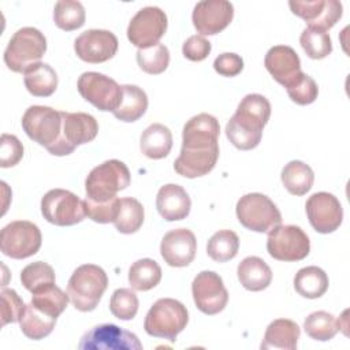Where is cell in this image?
I'll use <instances>...</instances> for the list:
<instances>
[{"mask_svg": "<svg viewBox=\"0 0 350 350\" xmlns=\"http://www.w3.org/2000/svg\"><path fill=\"white\" fill-rule=\"evenodd\" d=\"M130 182V170L123 161L116 159L107 160L89 172L85 180L86 200L94 202L108 201L116 197L118 191L124 190Z\"/></svg>", "mask_w": 350, "mask_h": 350, "instance_id": "4", "label": "cell"}, {"mask_svg": "<svg viewBox=\"0 0 350 350\" xmlns=\"http://www.w3.org/2000/svg\"><path fill=\"white\" fill-rule=\"evenodd\" d=\"M189 313L186 306L174 298H160L148 310L144 321L145 332L154 338L175 342L186 328Z\"/></svg>", "mask_w": 350, "mask_h": 350, "instance_id": "3", "label": "cell"}, {"mask_svg": "<svg viewBox=\"0 0 350 350\" xmlns=\"http://www.w3.org/2000/svg\"><path fill=\"white\" fill-rule=\"evenodd\" d=\"M41 213L51 224L74 226L86 216L85 201L68 190L52 189L41 198Z\"/></svg>", "mask_w": 350, "mask_h": 350, "instance_id": "8", "label": "cell"}, {"mask_svg": "<svg viewBox=\"0 0 350 350\" xmlns=\"http://www.w3.org/2000/svg\"><path fill=\"white\" fill-rule=\"evenodd\" d=\"M22 129L30 139L56 156L62 138V112L45 105H31L22 116Z\"/></svg>", "mask_w": 350, "mask_h": 350, "instance_id": "5", "label": "cell"}, {"mask_svg": "<svg viewBox=\"0 0 350 350\" xmlns=\"http://www.w3.org/2000/svg\"><path fill=\"white\" fill-rule=\"evenodd\" d=\"M86 19L82 3L74 0H59L53 8L55 25L66 31L77 30L83 26Z\"/></svg>", "mask_w": 350, "mask_h": 350, "instance_id": "38", "label": "cell"}, {"mask_svg": "<svg viewBox=\"0 0 350 350\" xmlns=\"http://www.w3.org/2000/svg\"><path fill=\"white\" fill-rule=\"evenodd\" d=\"M238 250L239 238L231 230H219L209 238L206 243V253L216 262H226L232 260Z\"/></svg>", "mask_w": 350, "mask_h": 350, "instance_id": "36", "label": "cell"}, {"mask_svg": "<svg viewBox=\"0 0 350 350\" xmlns=\"http://www.w3.org/2000/svg\"><path fill=\"white\" fill-rule=\"evenodd\" d=\"M237 275L239 283L249 291L265 290L272 282V271L268 264L257 257H245L237 268Z\"/></svg>", "mask_w": 350, "mask_h": 350, "instance_id": "25", "label": "cell"}, {"mask_svg": "<svg viewBox=\"0 0 350 350\" xmlns=\"http://www.w3.org/2000/svg\"><path fill=\"white\" fill-rule=\"evenodd\" d=\"M269 116L271 104L265 96L258 93L246 94L227 122L226 135L241 150L254 149L261 141L262 129Z\"/></svg>", "mask_w": 350, "mask_h": 350, "instance_id": "1", "label": "cell"}, {"mask_svg": "<svg viewBox=\"0 0 350 350\" xmlns=\"http://www.w3.org/2000/svg\"><path fill=\"white\" fill-rule=\"evenodd\" d=\"M68 299V294H66L56 284H52L34 293L31 297V304L45 314L57 319L66 310Z\"/></svg>", "mask_w": 350, "mask_h": 350, "instance_id": "37", "label": "cell"}, {"mask_svg": "<svg viewBox=\"0 0 350 350\" xmlns=\"http://www.w3.org/2000/svg\"><path fill=\"white\" fill-rule=\"evenodd\" d=\"M138 297L130 288H116L109 299V310L119 320H131L138 312Z\"/></svg>", "mask_w": 350, "mask_h": 350, "instance_id": "42", "label": "cell"}, {"mask_svg": "<svg viewBox=\"0 0 350 350\" xmlns=\"http://www.w3.org/2000/svg\"><path fill=\"white\" fill-rule=\"evenodd\" d=\"M267 250L279 261H299L310 252V241L306 232L294 224H279L268 232Z\"/></svg>", "mask_w": 350, "mask_h": 350, "instance_id": "10", "label": "cell"}, {"mask_svg": "<svg viewBox=\"0 0 350 350\" xmlns=\"http://www.w3.org/2000/svg\"><path fill=\"white\" fill-rule=\"evenodd\" d=\"M108 287L105 271L94 264L79 265L67 283L70 301L79 312H92L97 308Z\"/></svg>", "mask_w": 350, "mask_h": 350, "instance_id": "2", "label": "cell"}, {"mask_svg": "<svg viewBox=\"0 0 350 350\" xmlns=\"http://www.w3.org/2000/svg\"><path fill=\"white\" fill-rule=\"evenodd\" d=\"M290 10L294 15L302 18L308 27L323 31L329 30L342 18L343 7L338 0H312V1H288Z\"/></svg>", "mask_w": 350, "mask_h": 350, "instance_id": "19", "label": "cell"}, {"mask_svg": "<svg viewBox=\"0 0 350 350\" xmlns=\"http://www.w3.org/2000/svg\"><path fill=\"white\" fill-rule=\"evenodd\" d=\"M79 350H141L138 336L115 324H100L81 338Z\"/></svg>", "mask_w": 350, "mask_h": 350, "instance_id": "13", "label": "cell"}, {"mask_svg": "<svg viewBox=\"0 0 350 350\" xmlns=\"http://www.w3.org/2000/svg\"><path fill=\"white\" fill-rule=\"evenodd\" d=\"M219 159V145L205 149L182 148L178 159L174 161V170L178 175L193 179L209 174Z\"/></svg>", "mask_w": 350, "mask_h": 350, "instance_id": "23", "label": "cell"}, {"mask_svg": "<svg viewBox=\"0 0 350 350\" xmlns=\"http://www.w3.org/2000/svg\"><path fill=\"white\" fill-rule=\"evenodd\" d=\"M148 109V96L137 85H122V100L112 112L122 122H135L144 116Z\"/></svg>", "mask_w": 350, "mask_h": 350, "instance_id": "28", "label": "cell"}, {"mask_svg": "<svg viewBox=\"0 0 350 350\" xmlns=\"http://www.w3.org/2000/svg\"><path fill=\"white\" fill-rule=\"evenodd\" d=\"M119 41L109 30L89 29L81 33L74 41L77 56L86 63H104L112 59L118 51Z\"/></svg>", "mask_w": 350, "mask_h": 350, "instance_id": "17", "label": "cell"}, {"mask_svg": "<svg viewBox=\"0 0 350 350\" xmlns=\"http://www.w3.org/2000/svg\"><path fill=\"white\" fill-rule=\"evenodd\" d=\"M264 66L273 79L286 89L304 74L297 52L288 45H275L269 48L264 59Z\"/></svg>", "mask_w": 350, "mask_h": 350, "instance_id": "21", "label": "cell"}, {"mask_svg": "<svg viewBox=\"0 0 350 350\" xmlns=\"http://www.w3.org/2000/svg\"><path fill=\"white\" fill-rule=\"evenodd\" d=\"M299 44L310 59H324L332 52V42L327 31L306 27L299 36Z\"/></svg>", "mask_w": 350, "mask_h": 350, "instance_id": "41", "label": "cell"}, {"mask_svg": "<svg viewBox=\"0 0 350 350\" xmlns=\"http://www.w3.org/2000/svg\"><path fill=\"white\" fill-rule=\"evenodd\" d=\"M23 157V145L12 134H1L0 139V165L3 168L16 165Z\"/></svg>", "mask_w": 350, "mask_h": 350, "instance_id": "46", "label": "cell"}, {"mask_svg": "<svg viewBox=\"0 0 350 350\" xmlns=\"http://www.w3.org/2000/svg\"><path fill=\"white\" fill-rule=\"evenodd\" d=\"M141 152L153 160L164 159L172 148V134L170 129L161 123H153L146 127L141 135Z\"/></svg>", "mask_w": 350, "mask_h": 350, "instance_id": "27", "label": "cell"}, {"mask_svg": "<svg viewBox=\"0 0 350 350\" xmlns=\"http://www.w3.org/2000/svg\"><path fill=\"white\" fill-rule=\"evenodd\" d=\"M328 284L329 280L327 273L316 265L301 268L294 278L295 291L301 297L309 299L320 298L321 295H324L328 290Z\"/></svg>", "mask_w": 350, "mask_h": 350, "instance_id": "31", "label": "cell"}, {"mask_svg": "<svg viewBox=\"0 0 350 350\" xmlns=\"http://www.w3.org/2000/svg\"><path fill=\"white\" fill-rule=\"evenodd\" d=\"M288 97L298 105L312 104L319 94L317 83L308 74H302L298 81H295L290 88L286 89Z\"/></svg>", "mask_w": 350, "mask_h": 350, "instance_id": "43", "label": "cell"}, {"mask_svg": "<svg viewBox=\"0 0 350 350\" xmlns=\"http://www.w3.org/2000/svg\"><path fill=\"white\" fill-rule=\"evenodd\" d=\"M79 94L100 111L113 112L122 100V86L101 72L88 71L77 82Z\"/></svg>", "mask_w": 350, "mask_h": 350, "instance_id": "11", "label": "cell"}, {"mask_svg": "<svg viewBox=\"0 0 350 350\" xmlns=\"http://www.w3.org/2000/svg\"><path fill=\"white\" fill-rule=\"evenodd\" d=\"M25 86L36 97H48L57 88V74L48 63H36L25 72Z\"/></svg>", "mask_w": 350, "mask_h": 350, "instance_id": "29", "label": "cell"}, {"mask_svg": "<svg viewBox=\"0 0 350 350\" xmlns=\"http://www.w3.org/2000/svg\"><path fill=\"white\" fill-rule=\"evenodd\" d=\"M0 298H1V305H0L1 327H4L8 323L19 321L26 305L23 304L22 298L16 294V291L12 288H3L0 293Z\"/></svg>", "mask_w": 350, "mask_h": 350, "instance_id": "45", "label": "cell"}, {"mask_svg": "<svg viewBox=\"0 0 350 350\" xmlns=\"http://www.w3.org/2000/svg\"><path fill=\"white\" fill-rule=\"evenodd\" d=\"M299 327L288 319H276L265 329L261 349L295 350L299 339Z\"/></svg>", "mask_w": 350, "mask_h": 350, "instance_id": "26", "label": "cell"}, {"mask_svg": "<svg viewBox=\"0 0 350 350\" xmlns=\"http://www.w3.org/2000/svg\"><path fill=\"white\" fill-rule=\"evenodd\" d=\"M213 68L223 77H235L243 70V60L237 53L226 52L215 59Z\"/></svg>", "mask_w": 350, "mask_h": 350, "instance_id": "48", "label": "cell"}, {"mask_svg": "<svg viewBox=\"0 0 350 350\" xmlns=\"http://www.w3.org/2000/svg\"><path fill=\"white\" fill-rule=\"evenodd\" d=\"M212 45L204 36H190L182 45L183 56L191 62H201L211 53Z\"/></svg>", "mask_w": 350, "mask_h": 350, "instance_id": "47", "label": "cell"}, {"mask_svg": "<svg viewBox=\"0 0 350 350\" xmlns=\"http://www.w3.org/2000/svg\"><path fill=\"white\" fill-rule=\"evenodd\" d=\"M144 217L145 212L142 204L133 197H123L119 200L113 226L122 234H134L141 228Z\"/></svg>", "mask_w": 350, "mask_h": 350, "instance_id": "33", "label": "cell"}, {"mask_svg": "<svg viewBox=\"0 0 350 350\" xmlns=\"http://www.w3.org/2000/svg\"><path fill=\"white\" fill-rule=\"evenodd\" d=\"M40 228L29 220H15L0 232V250L4 256L22 260L36 254L41 247Z\"/></svg>", "mask_w": 350, "mask_h": 350, "instance_id": "9", "label": "cell"}, {"mask_svg": "<svg viewBox=\"0 0 350 350\" xmlns=\"http://www.w3.org/2000/svg\"><path fill=\"white\" fill-rule=\"evenodd\" d=\"M304 329L306 335L314 340L327 342L332 339L340 329L339 320L334 314L325 310H317L310 313L304 321Z\"/></svg>", "mask_w": 350, "mask_h": 350, "instance_id": "35", "label": "cell"}, {"mask_svg": "<svg viewBox=\"0 0 350 350\" xmlns=\"http://www.w3.org/2000/svg\"><path fill=\"white\" fill-rule=\"evenodd\" d=\"M56 324V319L38 310L30 302L25 306L23 313L19 319V327L25 336L33 340H40L48 336Z\"/></svg>", "mask_w": 350, "mask_h": 350, "instance_id": "32", "label": "cell"}, {"mask_svg": "<svg viewBox=\"0 0 350 350\" xmlns=\"http://www.w3.org/2000/svg\"><path fill=\"white\" fill-rule=\"evenodd\" d=\"M219 120L209 113H198L183 126L182 148L205 149L219 145Z\"/></svg>", "mask_w": 350, "mask_h": 350, "instance_id": "22", "label": "cell"}, {"mask_svg": "<svg viewBox=\"0 0 350 350\" xmlns=\"http://www.w3.org/2000/svg\"><path fill=\"white\" fill-rule=\"evenodd\" d=\"M237 217L239 223L256 232H269L282 223V215L273 201L261 193H249L237 202Z\"/></svg>", "mask_w": 350, "mask_h": 350, "instance_id": "7", "label": "cell"}, {"mask_svg": "<svg viewBox=\"0 0 350 350\" xmlns=\"http://www.w3.org/2000/svg\"><path fill=\"white\" fill-rule=\"evenodd\" d=\"M197 239L189 228L168 231L160 243V254L170 267H187L196 257Z\"/></svg>", "mask_w": 350, "mask_h": 350, "instance_id": "20", "label": "cell"}, {"mask_svg": "<svg viewBox=\"0 0 350 350\" xmlns=\"http://www.w3.org/2000/svg\"><path fill=\"white\" fill-rule=\"evenodd\" d=\"M191 294L196 306L205 314L220 313L228 302V291L223 279L213 271H201L191 283Z\"/></svg>", "mask_w": 350, "mask_h": 350, "instance_id": "15", "label": "cell"}, {"mask_svg": "<svg viewBox=\"0 0 350 350\" xmlns=\"http://www.w3.org/2000/svg\"><path fill=\"white\" fill-rule=\"evenodd\" d=\"M62 112V138L56 156H67L77 146L93 141L98 133V123L90 113Z\"/></svg>", "mask_w": 350, "mask_h": 350, "instance_id": "14", "label": "cell"}, {"mask_svg": "<svg viewBox=\"0 0 350 350\" xmlns=\"http://www.w3.org/2000/svg\"><path fill=\"white\" fill-rule=\"evenodd\" d=\"M119 200L120 198L118 197H113L104 202H94L90 200H85L86 216L96 223H101V224L113 223L118 213V208H119Z\"/></svg>", "mask_w": 350, "mask_h": 350, "instance_id": "44", "label": "cell"}, {"mask_svg": "<svg viewBox=\"0 0 350 350\" xmlns=\"http://www.w3.org/2000/svg\"><path fill=\"white\" fill-rule=\"evenodd\" d=\"M280 179L290 194L304 196L312 189L314 174L306 163L301 160H291L283 167Z\"/></svg>", "mask_w": 350, "mask_h": 350, "instance_id": "30", "label": "cell"}, {"mask_svg": "<svg viewBox=\"0 0 350 350\" xmlns=\"http://www.w3.org/2000/svg\"><path fill=\"white\" fill-rule=\"evenodd\" d=\"M21 282L26 290L34 294L48 286L55 284V271L49 264L44 261H36L22 269Z\"/></svg>", "mask_w": 350, "mask_h": 350, "instance_id": "39", "label": "cell"}, {"mask_svg": "<svg viewBox=\"0 0 350 350\" xmlns=\"http://www.w3.org/2000/svg\"><path fill=\"white\" fill-rule=\"evenodd\" d=\"M234 18V5L227 0H204L194 5L191 21L201 36H213L224 30Z\"/></svg>", "mask_w": 350, "mask_h": 350, "instance_id": "18", "label": "cell"}, {"mask_svg": "<svg viewBox=\"0 0 350 350\" xmlns=\"http://www.w3.org/2000/svg\"><path fill=\"white\" fill-rule=\"evenodd\" d=\"M161 280V268L152 258H141L129 269V283L135 291H148Z\"/></svg>", "mask_w": 350, "mask_h": 350, "instance_id": "34", "label": "cell"}, {"mask_svg": "<svg viewBox=\"0 0 350 350\" xmlns=\"http://www.w3.org/2000/svg\"><path fill=\"white\" fill-rule=\"evenodd\" d=\"M137 63L142 71L150 75L161 74L170 64V51L164 44L142 48L137 51Z\"/></svg>", "mask_w": 350, "mask_h": 350, "instance_id": "40", "label": "cell"}, {"mask_svg": "<svg viewBox=\"0 0 350 350\" xmlns=\"http://www.w3.org/2000/svg\"><path fill=\"white\" fill-rule=\"evenodd\" d=\"M156 208L164 220L176 221L189 216L191 201L182 186L168 183L159 189L156 197Z\"/></svg>", "mask_w": 350, "mask_h": 350, "instance_id": "24", "label": "cell"}, {"mask_svg": "<svg viewBox=\"0 0 350 350\" xmlns=\"http://www.w3.org/2000/svg\"><path fill=\"white\" fill-rule=\"evenodd\" d=\"M310 226L320 234H329L339 228L343 220V208L339 200L327 191L312 194L305 204Z\"/></svg>", "mask_w": 350, "mask_h": 350, "instance_id": "16", "label": "cell"}, {"mask_svg": "<svg viewBox=\"0 0 350 350\" xmlns=\"http://www.w3.org/2000/svg\"><path fill=\"white\" fill-rule=\"evenodd\" d=\"M165 12L154 5L141 8L130 21L127 27L129 41L138 49L156 45L167 30Z\"/></svg>", "mask_w": 350, "mask_h": 350, "instance_id": "12", "label": "cell"}, {"mask_svg": "<svg viewBox=\"0 0 350 350\" xmlns=\"http://www.w3.org/2000/svg\"><path fill=\"white\" fill-rule=\"evenodd\" d=\"M46 52V38L36 27H22L14 33L4 51V63L14 72H25L40 63Z\"/></svg>", "mask_w": 350, "mask_h": 350, "instance_id": "6", "label": "cell"}]
</instances>
